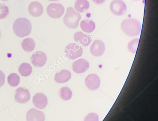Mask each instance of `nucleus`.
<instances>
[{
  "instance_id": "1",
  "label": "nucleus",
  "mask_w": 158,
  "mask_h": 121,
  "mask_svg": "<svg viewBox=\"0 0 158 121\" xmlns=\"http://www.w3.org/2000/svg\"><path fill=\"white\" fill-rule=\"evenodd\" d=\"M121 28L123 33L129 37H135L141 33L142 25L135 19H125L122 22Z\"/></svg>"
},
{
  "instance_id": "2",
  "label": "nucleus",
  "mask_w": 158,
  "mask_h": 121,
  "mask_svg": "<svg viewBox=\"0 0 158 121\" xmlns=\"http://www.w3.org/2000/svg\"><path fill=\"white\" fill-rule=\"evenodd\" d=\"M32 26L31 22L25 18L17 19L13 25L15 34L20 37H23L31 34Z\"/></svg>"
},
{
  "instance_id": "3",
  "label": "nucleus",
  "mask_w": 158,
  "mask_h": 121,
  "mask_svg": "<svg viewBox=\"0 0 158 121\" xmlns=\"http://www.w3.org/2000/svg\"><path fill=\"white\" fill-rule=\"evenodd\" d=\"M81 19L80 14L77 13L73 8L69 7L67 9L66 15L63 18V21L68 28L75 29L78 27Z\"/></svg>"
},
{
  "instance_id": "4",
  "label": "nucleus",
  "mask_w": 158,
  "mask_h": 121,
  "mask_svg": "<svg viewBox=\"0 0 158 121\" xmlns=\"http://www.w3.org/2000/svg\"><path fill=\"white\" fill-rule=\"evenodd\" d=\"M65 8L60 3H50L47 8V13L53 19H59L64 14Z\"/></svg>"
},
{
  "instance_id": "5",
  "label": "nucleus",
  "mask_w": 158,
  "mask_h": 121,
  "mask_svg": "<svg viewBox=\"0 0 158 121\" xmlns=\"http://www.w3.org/2000/svg\"><path fill=\"white\" fill-rule=\"evenodd\" d=\"M65 52L69 59L74 60L82 56L83 53V50L78 45L71 43L66 46L65 49Z\"/></svg>"
},
{
  "instance_id": "6",
  "label": "nucleus",
  "mask_w": 158,
  "mask_h": 121,
  "mask_svg": "<svg viewBox=\"0 0 158 121\" xmlns=\"http://www.w3.org/2000/svg\"><path fill=\"white\" fill-rule=\"evenodd\" d=\"M111 12L116 16H122L126 13L127 6L122 0H114L110 3Z\"/></svg>"
},
{
  "instance_id": "7",
  "label": "nucleus",
  "mask_w": 158,
  "mask_h": 121,
  "mask_svg": "<svg viewBox=\"0 0 158 121\" xmlns=\"http://www.w3.org/2000/svg\"><path fill=\"white\" fill-rule=\"evenodd\" d=\"M32 64L36 67H41L46 64L47 57L45 53L37 51L33 53L31 57Z\"/></svg>"
},
{
  "instance_id": "8",
  "label": "nucleus",
  "mask_w": 158,
  "mask_h": 121,
  "mask_svg": "<svg viewBox=\"0 0 158 121\" xmlns=\"http://www.w3.org/2000/svg\"><path fill=\"white\" fill-rule=\"evenodd\" d=\"M31 99V94L28 89L24 87H20L16 90L15 100L21 104L28 102Z\"/></svg>"
},
{
  "instance_id": "9",
  "label": "nucleus",
  "mask_w": 158,
  "mask_h": 121,
  "mask_svg": "<svg viewBox=\"0 0 158 121\" xmlns=\"http://www.w3.org/2000/svg\"><path fill=\"white\" fill-rule=\"evenodd\" d=\"M89 68V63L84 59L77 60L72 64V70L77 74L84 73Z\"/></svg>"
},
{
  "instance_id": "10",
  "label": "nucleus",
  "mask_w": 158,
  "mask_h": 121,
  "mask_svg": "<svg viewBox=\"0 0 158 121\" xmlns=\"http://www.w3.org/2000/svg\"><path fill=\"white\" fill-rule=\"evenodd\" d=\"M105 45L100 40H94L90 48L91 53L95 57L102 56L105 52Z\"/></svg>"
},
{
  "instance_id": "11",
  "label": "nucleus",
  "mask_w": 158,
  "mask_h": 121,
  "mask_svg": "<svg viewBox=\"0 0 158 121\" xmlns=\"http://www.w3.org/2000/svg\"><path fill=\"white\" fill-rule=\"evenodd\" d=\"M85 83L88 89L91 90H96L100 86V79L97 74H90L87 76L85 78Z\"/></svg>"
},
{
  "instance_id": "12",
  "label": "nucleus",
  "mask_w": 158,
  "mask_h": 121,
  "mask_svg": "<svg viewBox=\"0 0 158 121\" xmlns=\"http://www.w3.org/2000/svg\"><path fill=\"white\" fill-rule=\"evenodd\" d=\"M45 119V115L42 111L37 110L35 108H31L26 114L27 121H44Z\"/></svg>"
},
{
  "instance_id": "13",
  "label": "nucleus",
  "mask_w": 158,
  "mask_h": 121,
  "mask_svg": "<svg viewBox=\"0 0 158 121\" xmlns=\"http://www.w3.org/2000/svg\"><path fill=\"white\" fill-rule=\"evenodd\" d=\"M32 101L34 106L40 109H43L46 107L48 103L46 96L41 93H38L35 94L33 96Z\"/></svg>"
},
{
  "instance_id": "14",
  "label": "nucleus",
  "mask_w": 158,
  "mask_h": 121,
  "mask_svg": "<svg viewBox=\"0 0 158 121\" xmlns=\"http://www.w3.org/2000/svg\"><path fill=\"white\" fill-rule=\"evenodd\" d=\"M29 14L34 17H38L43 14V7L39 2H33L28 6Z\"/></svg>"
},
{
  "instance_id": "15",
  "label": "nucleus",
  "mask_w": 158,
  "mask_h": 121,
  "mask_svg": "<svg viewBox=\"0 0 158 121\" xmlns=\"http://www.w3.org/2000/svg\"><path fill=\"white\" fill-rule=\"evenodd\" d=\"M74 38L76 42L80 44L83 46H88L90 44L92 41L90 36L80 31L75 33Z\"/></svg>"
},
{
  "instance_id": "16",
  "label": "nucleus",
  "mask_w": 158,
  "mask_h": 121,
  "mask_svg": "<svg viewBox=\"0 0 158 121\" xmlns=\"http://www.w3.org/2000/svg\"><path fill=\"white\" fill-rule=\"evenodd\" d=\"M71 73L67 70H62L60 72H57L55 76V80L57 83H64L70 80Z\"/></svg>"
},
{
  "instance_id": "17",
  "label": "nucleus",
  "mask_w": 158,
  "mask_h": 121,
  "mask_svg": "<svg viewBox=\"0 0 158 121\" xmlns=\"http://www.w3.org/2000/svg\"><path fill=\"white\" fill-rule=\"evenodd\" d=\"M80 26L82 30L87 33H91L96 29V24L90 20L81 21Z\"/></svg>"
},
{
  "instance_id": "18",
  "label": "nucleus",
  "mask_w": 158,
  "mask_h": 121,
  "mask_svg": "<svg viewBox=\"0 0 158 121\" xmlns=\"http://www.w3.org/2000/svg\"><path fill=\"white\" fill-rule=\"evenodd\" d=\"M74 8L78 13H83L89 8V2L87 0H76Z\"/></svg>"
},
{
  "instance_id": "19",
  "label": "nucleus",
  "mask_w": 158,
  "mask_h": 121,
  "mask_svg": "<svg viewBox=\"0 0 158 121\" xmlns=\"http://www.w3.org/2000/svg\"><path fill=\"white\" fill-rule=\"evenodd\" d=\"M35 46L36 44L35 41L32 38H25L22 42V48L26 52H31L33 51L35 49Z\"/></svg>"
},
{
  "instance_id": "20",
  "label": "nucleus",
  "mask_w": 158,
  "mask_h": 121,
  "mask_svg": "<svg viewBox=\"0 0 158 121\" xmlns=\"http://www.w3.org/2000/svg\"><path fill=\"white\" fill-rule=\"evenodd\" d=\"M32 72L31 66L28 63H23L19 68V72L22 76L28 77L30 76Z\"/></svg>"
},
{
  "instance_id": "21",
  "label": "nucleus",
  "mask_w": 158,
  "mask_h": 121,
  "mask_svg": "<svg viewBox=\"0 0 158 121\" xmlns=\"http://www.w3.org/2000/svg\"><path fill=\"white\" fill-rule=\"evenodd\" d=\"M60 95L63 100H69L72 98V92L71 89L68 87H63L60 89Z\"/></svg>"
},
{
  "instance_id": "22",
  "label": "nucleus",
  "mask_w": 158,
  "mask_h": 121,
  "mask_svg": "<svg viewBox=\"0 0 158 121\" xmlns=\"http://www.w3.org/2000/svg\"><path fill=\"white\" fill-rule=\"evenodd\" d=\"M8 82L11 86L17 87L20 83V76L17 73H11L8 77Z\"/></svg>"
},
{
  "instance_id": "23",
  "label": "nucleus",
  "mask_w": 158,
  "mask_h": 121,
  "mask_svg": "<svg viewBox=\"0 0 158 121\" xmlns=\"http://www.w3.org/2000/svg\"><path fill=\"white\" fill-rule=\"evenodd\" d=\"M139 38H135L132 39L128 45V49L132 53H135L137 50L138 46L139 43Z\"/></svg>"
},
{
  "instance_id": "24",
  "label": "nucleus",
  "mask_w": 158,
  "mask_h": 121,
  "mask_svg": "<svg viewBox=\"0 0 158 121\" xmlns=\"http://www.w3.org/2000/svg\"><path fill=\"white\" fill-rule=\"evenodd\" d=\"M9 14L8 7L5 4L0 3V19H4Z\"/></svg>"
},
{
  "instance_id": "25",
  "label": "nucleus",
  "mask_w": 158,
  "mask_h": 121,
  "mask_svg": "<svg viewBox=\"0 0 158 121\" xmlns=\"http://www.w3.org/2000/svg\"><path fill=\"white\" fill-rule=\"evenodd\" d=\"M84 121H99V116L95 113H91L86 115Z\"/></svg>"
},
{
  "instance_id": "26",
  "label": "nucleus",
  "mask_w": 158,
  "mask_h": 121,
  "mask_svg": "<svg viewBox=\"0 0 158 121\" xmlns=\"http://www.w3.org/2000/svg\"><path fill=\"white\" fill-rule=\"evenodd\" d=\"M5 74L2 71L0 70V88L4 85L5 82Z\"/></svg>"
},
{
  "instance_id": "27",
  "label": "nucleus",
  "mask_w": 158,
  "mask_h": 121,
  "mask_svg": "<svg viewBox=\"0 0 158 121\" xmlns=\"http://www.w3.org/2000/svg\"><path fill=\"white\" fill-rule=\"evenodd\" d=\"M93 2L97 4H101L105 2L106 0H92Z\"/></svg>"
},
{
  "instance_id": "28",
  "label": "nucleus",
  "mask_w": 158,
  "mask_h": 121,
  "mask_svg": "<svg viewBox=\"0 0 158 121\" xmlns=\"http://www.w3.org/2000/svg\"><path fill=\"white\" fill-rule=\"evenodd\" d=\"M49 1H58L59 0H48Z\"/></svg>"
},
{
  "instance_id": "29",
  "label": "nucleus",
  "mask_w": 158,
  "mask_h": 121,
  "mask_svg": "<svg viewBox=\"0 0 158 121\" xmlns=\"http://www.w3.org/2000/svg\"><path fill=\"white\" fill-rule=\"evenodd\" d=\"M2 1H8V0H1Z\"/></svg>"
},
{
  "instance_id": "30",
  "label": "nucleus",
  "mask_w": 158,
  "mask_h": 121,
  "mask_svg": "<svg viewBox=\"0 0 158 121\" xmlns=\"http://www.w3.org/2000/svg\"><path fill=\"white\" fill-rule=\"evenodd\" d=\"M0 37H1V31H0Z\"/></svg>"
},
{
  "instance_id": "31",
  "label": "nucleus",
  "mask_w": 158,
  "mask_h": 121,
  "mask_svg": "<svg viewBox=\"0 0 158 121\" xmlns=\"http://www.w3.org/2000/svg\"><path fill=\"white\" fill-rule=\"evenodd\" d=\"M134 1H138V0H134Z\"/></svg>"
}]
</instances>
